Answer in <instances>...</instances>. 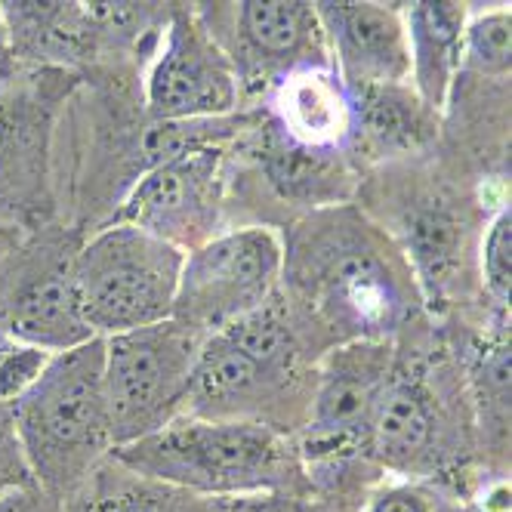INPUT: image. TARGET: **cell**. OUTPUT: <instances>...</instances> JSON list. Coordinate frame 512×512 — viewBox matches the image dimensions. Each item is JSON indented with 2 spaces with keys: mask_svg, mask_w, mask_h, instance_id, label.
<instances>
[{
  "mask_svg": "<svg viewBox=\"0 0 512 512\" xmlns=\"http://www.w3.org/2000/svg\"><path fill=\"white\" fill-rule=\"evenodd\" d=\"M281 284L297 327L315 324L334 346L389 340L420 306L405 253L352 207L321 210L297 226L284 241Z\"/></svg>",
  "mask_w": 512,
  "mask_h": 512,
  "instance_id": "6da1fadb",
  "label": "cell"
},
{
  "mask_svg": "<svg viewBox=\"0 0 512 512\" xmlns=\"http://www.w3.org/2000/svg\"><path fill=\"white\" fill-rule=\"evenodd\" d=\"M124 469L207 500L250 494H294L303 460L290 438L256 420L179 417L164 429L112 448Z\"/></svg>",
  "mask_w": 512,
  "mask_h": 512,
  "instance_id": "7a4b0ae2",
  "label": "cell"
},
{
  "mask_svg": "<svg viewBox=\"0 0 512 512\" xmlns=\"http://www.w3.org/2000/svg\"><path fill=\"white\" fill-rule=\"evenodd\" d=\"M102 358V337L53 355L10 405L31 482L53 500H65L112 454Z\"/></svg>",
  "mask_w": 512,
  "mask_h": 512,
  "instance_id": "3957f363",
  "label": "cell"
},
{
  "mask_svg": "<svg viewBox=\"0 0 512 512\" xmlns=\"http://www.w3.org/2000/svg\"><path fill=\"white\" fill-rule=\"evenodd\" d=\"M303 334L284 294H278L226 331L201 340L186 417L256 420L294 395L303 377Z\"/></svg>",
  "mask_w": 512,
  "mask_h": 512,
  "instance_id": "277c9868",
  "label": "cell"
},
{
  "mask_svg": "<svg viewBox=\"0 0 512 512\" xmlns=\"http://www.w3.org/2000/svg\"><path fill=\"white\" fill-rule=\"evenodd\" d=\"M186 253L133 226L105 223L75 250L78 303L96 337L173 318Z\"/></svg>",
  "mask_w": 512,
  "mask_h": 512,
  "instance_id": "5b68a950",
  "label": "cell"
},
{
  "mask_svg": "<svg viewBox=\"0 0 512 512\" xmlns=\"http://www.w3.org/2000/svg\"><path fill=\"white\" fill-rule=\"evenodd\" d=\"M204 337L179 321L102 337V386L112 448L130 445L186 417L195 355Z\"/></svg>",
  "mask_w": 512,
  "mask_h": 512,
  "instance_id": "8992f818",
  "label": "cell"
},
{
  "mask_svg": "<svg viewBox=\"0 0 512 512\" xmlns=\"http://www.w3.org/2000/svg\"><path fill=\"white\" fill-rule=\"evenodd\" d=\"M284 275V238L269 226L216 232L182 260L173 321L198 337L226 331L263 309Z\"/></svg>",
  "mask_w": 512,
  "mask_h": 512,
  "instance_id": "52a82bcc",
  "label": "cell"
},
{
  "mask_svg": "<svg viewBox=\"0 0 512 512\" xmlns=\"http://www.w3.org/2000/svg\"><path fill=\"white\" fill-rule=\"evenodd\" d=\"M71 263L75 250L53 235L0 256V334L50 355L96 340L78 303Z\"/></svg>",
  "mask_w": 512,
  "mask_h": 512,
  "instance_id": "ba28073f",
  "label": "cell"
},
{
  "mask_svg": "<svg viewBox=\"0 0 512 512\" xmlns=\"http://www.w3.org/2000/svg\"><path fill=\"white\" fill-rule=\"evenodd\" d=\"M392 374L395 352L389 340H358L327 349L312 374L303 442L297 448L300 460L334 466L364 451L371 417Z\"/></svg>",
  "mask_w": 512,
  "mask_h": 512,
  "instance_id": "9c48e42d",
  "label": "cell"
},
{
  "mask_svg": "<svg viewBox=\"0 0 512 512\" xmlns=\"http://www.w3.org/2000/svg\"><path fill=\"white\" fill-rule=\"evenodd\" d=\"M223 210V155L213 145L186 149L145 170L108 223L149 232L189 253L210 241Z\"/></svg>",
  "mask_w": 512,
  "mask_h": 512,
  "instance_id": "30bf717a",
  "label": "cell"
},
{
  "mask_svg": "<svg viewBox=\"0 0 512 512\" xmlns=\"http://www.w3.org/2000/svg\"><path fill=\"white\" fill-rule=\"evenodd\" d=\"M238 75L195 10H173L161 50L145 78V105L161 124H201L232 115Z\"/></svg>",
  "mask_w": 512,
  "mask_h": 512,
  "instance_id": "8fae6325",
  "label": "cell"
},
{
  "mask_svg": "<svg viewBox=\"0 0 512 512\" xmlns=\"http://www.w3.org/2000/svg\"><path fill=\"white\" fill-rule=\"evenodd\" d=\"M201 22L207 28L229 31L213 34V41L229 56L241 87L278 84L294 71L331 65L315 4H300V0L216 4L213 22Z\"/></svg>",
  "mask_w": 512,
  "mask_h": 512,
  "instance_id": "7c38bea8",
  "label": "cell"
},
{
  "mask_svg": "<svg viewBox=\"0 0 512 512\" xmlns=\"http://www.w3.org/2000/svg\"><path fill=\"white\" fill-rule=\"evenodd\" d=\"M327 59L346 90L411 84V50L405 13L374 0H324L315 4Z\"/></svg>",
  "mask_w": 512,
  "mask_h": 512,
  "instance_id": "4fadbf2b",
  "label": "cell"
},
{
  "mask_svg": "<svg viewBox=\"0 0 512 512\" xmlns=\"http://www.w3.org/2000/svg\"><path fill=\"white\" fill-rule=\"evenodd\" d=\"M451 426L423 374L398 371L386 383L364 438V451L395 479L417 482L448 460Z\"/></svg>",
  "mask_w": 512,
  "mask_h": 512,
  "instance_id": "5bb4252c",
  "label": "cell"
},
{
  "mask_svg": "<svg viewBox=\"0 0 512 512\" xmlns=\"http://www.w3.org/2000/svg\"><path fill=\"white\" fill-rule=\"evenodd\" d=\"M59 96L50 81L0 87V223H25L47 198L50 124Z\"/></svg>",
  "mask_w": 512,
  "mask_h": 512,
  "instance_id": "9a60e30c",
  "label": "cell"
},
{
  "mask_svg": "<svg viewBox=\"0 0 512 512\" xmlns=\"http://www.w3.org/2000/svg\"><path fill=\"white\" fill-rule=\"evenodd\" d=\"M269 108L284 142L334 155L352 142V96L331 65L303 68L272 84Z\"/></svg>",
  "mask_w": 512,
  "mask_h": 512,
  "instance_id": "2e32d148",
  "label": "cell"
},
{
  "mask_svg": "<svg viewBox=\"0 0 512 512\" xmlns=\"http://www.w3.org/2000/svg\"><path fill=\"white\" fill-rule=\"evenodd\" d=\"M401 13L411 50V87L432 115H442L460 75L469 4H408Z\"/></svg>",
  "mask_w": 512,
  "mask_h": 512,
  "instance_id": "e0dca14e",
  "label": "cell"
},
{
  "mask_svg": "<svg viewBox=\"0 0 512 512\" xmlns=\"http://www.w3.org/2000/svg\"><path fill=\"white\" fill-rule=\"evenodd\" d=\"M352 96V139L374 158H398L411 155L432 139L435 118L420 102L411 84L398 87H364L349 90Z\"/></svg>",
  "mask_w": 512,
  "mask_h": 512,
  "instance_id": "ac0fdd59",
  "label": "cell"
},
{
  "mask_svg": "<svg viewBox=\"0 0 512 512\" xmlns=\"http://www.w3.org/2000/svg\"><path fill=\"white\" fill-rule=\"evenodd\" d=\"M65 512H216L219 500L195 497L124 469L105 457L87 479L71 491Z\"/></svg>",
  "mask_w": 512,
  "mask_h": 512,
  "instance_id": "d6986e66",
  "label": "cell"
},
{
  "mask_svg": "<svg viewBox=\"0 0 512 512\" xmlns=\"http://www.w3.org/2000/svg\"><path fill=\"white\" fill-rule=\"evenodd\" d=\"M512 62V13L506 4L472 13L463 28V53H460V71L488 78V81H506Z\"/></svg>",
  "mask_w": 512,
  "mask_h": 512,
  "instance_id": "ffe728a7",
  "label": "cell"
},
{
  "mask_svg": "<svg viewBox=\"0 0 512 512\" xmlns=\"http://www.w3.org/2000/svg\"><path fill=\"white\" fill-rule=\"evenodd\" d=\"M475 405H479V423L485 438L500 454L509 438V346L497 340L482 349V358L475 364Z\"/></svg>",
  "mask_w": 512,
  "mask_h": 512,
  "instance_id": "44dd1931",
  "label": "cell"
},
{
  "mask_svg": "<svg viewBox=\"0 0 512 512\" xmlns=\"http://www.w3.org/2000/svg\"><path fill=\"white\" fill-rule=\"evenodd\" d=\"M482 284L488 297L506 309L509 306V287H512V213L509 207H500L482 238Z\"/></svg>",
  "mask_w": 512,
  "mask_h": 512,
  "instance_id": "7402d4cb",
  "label": "cell"
},
{
  "mask_svg": "<svg viewBox=\"0 0 512 512\" xmlns=\"http://www.w3.org/2000/svg\"><path fill=\"white\" fill-rule=\"evenodd\" d=\"M50 358L53 355L38 346L0 334V405H13L22 392H28L31 383L44 374Z\"/></svg>",
  "mask_w": 512,
  "mask_h": 512,
  "instance_id": "603a6c76",
  "label": "cell"
},
{
  "mask_svg": "<svg viewBox=\"0 0 512 512\" xmlns=\"http://www.w3.org/2000/svg\"><path fill=\"white\" fill-rule=\"evenodd\" d=\"M358 512H438V506L420 482L392 479L364 497Z\"/></svg>",
  "mask_w": 512,
  "mask_h": 512,
  "instance_id": "cb8c5ba5",
  "label": "cell"
},
{
  "mask_svg": "<svg viewBox=\"0 0 512 512\" xmlns=\"http://www.w3.org/2000/svg\"><path fill=\"white\" fill-rule=\"evenodd\" d=\"M19 485H34V482L28 475L22 448H19L10 405H0V494L10 488H19Z\"/></svg>",
  "mask_w": 512,
  "mask_h": 512,
  "instance_id": "d4e9b609",
  "label": "cell"
},
{
  "mask_svg": "<svg viewBox=\"0 0 512 512\" xmlns=\"http://www.w3.org/2000/svg\"><path fill=\"white\" fill-rule=\"evenodd\" d=\"M216 512H315L303 497L287 494V491H272V494H250V497H232L219 500Z\"/></svg>",
  "mask_w": 512,
  "mask_h": 512,
  "instance_id": "484cf974",
  "label": "cell"
},
{
  "mask_svg": "<svg viewBox=\"0 0 512 512\" xmlns=\"http://www.w3.org/2000/svg\"><path fill=\"white\" fill-rule=\"evenodd\" d=\"M0 512H44L41 509V491L31 485H19L0 494Z\"/></svg>",
  "mask_w": 512,
  "mask_h": 512,
  "instance_id": "4316f807",
  "label": "cell"
},
{
  "mask_svg": "<svg viewBox=\"0 0 512 512\" xmlns=\"http://www.w3.org/2000/svg\"><path fill=\"white\" fill-rule=\"evenodd\" d=\"M472 512H509V485L506 482H494V488H488Z\"/></svg>",
  "mask_w": 512,
  "mask_h": 512,
  "instance_id": "83f0119b",
  "label": "cell"
},
{
  "mask_svg": "<svg viewBox=\"0 0 512 512\" xmlns=\"http://www.w3.org/2000/svg\"><path fill=\"white\" fill-rule=\"evenodd\" d=\"M7 59H10V38H7V25H4V19H0V71H4Z\"/></svg>",
  "mask_w": 512,
  "mask_h": 512,
  "instance_id": "f1b7e54d",
  "label": "cell"
}]
</instances>
